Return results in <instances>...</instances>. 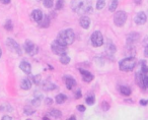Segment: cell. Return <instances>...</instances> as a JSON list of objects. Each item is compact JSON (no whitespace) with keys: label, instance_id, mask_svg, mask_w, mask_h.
<instances>
[{"label":"cell","instance_id":"1","mask_svg":"<svg viewBox=\"0 0 148 120\" xmlns=\"http://www.w3.org/2000/svg\"><path fill=\"white\" fill-rule=\"evenodd\" d=\"M71 9L77 14L84 15L92 12V2L91 0H72Z\"/></svg>","mask_w":148,"mask_h":120},{"label":"cell","instance_id":"2","mask_svg":"<svg viewBox=\"0 0 148 120\" xmlns=\"http://www.w3.org/2000/svg\"><path fill=\"white\" fill-rule=\"evenodd\" d=\"M56 40L64 46L71 45V44H73L74 40H75V34H74L73 30L71 29L63 30V31H61L58 34Z\"/></svg>","mask_w":148,"mask_h":120},{"label":"cell","instance_id":"3","mask_svg":"<svg viewBox=\"0 0 148 120\" xmlns=\"http://www.w3.org/2000/svg\"><path fill=\"white\" fill-rule=\"evenodd\" d=\"M136 58L134 56H129L124 59H122L119 62V68L121 71L124 72H130L132 71L136 66Z\"/></svg>","mask_w":148,"mask_h":120},{"label":"cell","instance_id":"4","mask_svg":"<svg viewBox=\"0 0 148 120\" xmlns=\"http://www.w3.org/2000/svg\"><path fill=\"white\" fill-rule=\"evenodd\" d=\"M127 19H128V14L124 10L116 11V13L114 14V23H115V26H117L119 28L124 27Z\"/></svg>","mask_w":148,"mask_h":120},{"label":"cell","instance_id":"5","mask_svg":"<svg viewBox=\"0 0 148 120\" xmlns=\"http://www.w3.org/2000/svg\"><path fill=\"white\" fill-rule=\"evenodd\" d=\"M90 42L93 47H101L103 45V36L99 31H95L90 36Z\"/></svg>","mask_w":148,"mask_h":120},{"label":"cell","instance_id":"6","mask_svg":"<svg viewBox=\"0 0 148 120\" xmlns=\"http://www.w3.org/2000/svg\"><path fill=\"white\" fill-rule=\"evenodd\" d=\"M51 50L55 55H59V56L64 55V54L67 53V47L62 45V44H60L57 40H55V41L51 44Z\"/></svg>","mask_w":148,"mask_h":120},{"label":"cell","instance_id":"7","mask_svg":"<svg viewBox=\"0 0 148 120\" xmlns=\"http://www.w3.org/2000/svg\"><path fill=\"white\" fill-rule=\"evenodd\" d=\"M5 43H6L7 48H8L10 51H12L13 53L17 54V55H19V56L23 54V51H21V46H19L18 43H17V42H15L13 39L8 38V39H6V42H5Z\"/></svg>","mask_w":148,"mask_h":120},{"label":"cell","instance_id":"8","mask_svg":"<svg viewBox=\"0 0 148 120\" xmlns=\"http://www.w3.org/2000/svg\"><path fill=\"white\" fill-rule=\"evenodd\" d=\"M23 48H25V51L27 52L29 55H36V54L39 52V47L36 45L34 42L27 40L23 44Z\"/></svg>","mask_w":148,"mask_h":120},{"label":"cell","instance_id":"9","mask_svg":"<svg viewBox=\"0 0 148 120\" xmlns=\"http://www.w3.org/2000/svg\"><path fill=\"white\" fill-rule=\"evenodd\" d=\"M147 19H148L147 15H146V13L143 12V11H139V12L135 15V17H134V21H135V23L138 26L145 25Z\"/></svg>","mask_w":148,"mask_h":120},{"label":"cell","instance_id":"10","mask_svg":"<svg viewBox=\"0 0 148 120\" xmlns=\"http://www.w3.org/2000/svg\"><path fill=\"white\" fill-rule=\"evenodd\" d=\"M140 39V34L137 33V32H131L130 34L127 35V38H126V42H127L128 45H133L136 42H138Z\"/></svg>","mask_w":148,"mask_h":120},{"label":"cell","instance_id":"11","mask_svg":"<svg viewBox=\"0 0 148 120\" xmlns=\"http://www.w3.org/2000/svg\"><path fill=\"white\" fill-rule=\"evenodd\" d=\"M79 72H80L81 77H82L83 81H85V83H90V81H92L93 79H95L92 73H91L90 71L86 70V69L79 68Z\"/></svg>","mask_w":148,"mask_h":120},{"label":"cell","instance_id":"12","mask_svg":"<svg viewBox=\"0 0 148 120\" xmlns=\"http://www.w3.org/2000/svg\"><path fill=\"white\" fill-rule=\"evenodd\" d=\"M64 81H65L66 88H67L68 90H72L74 87H76V81L72 77H70V75H66Z\"/></svg>","mask_w":148,"mask_h":120},{"label":"cell","instance_id":"13","mask_svg":"<svg viewBox=\"0 0 148 120\" xmlns=\"http://www.w3.org/2000/svg\"><path fill=\"white\" fill-rule=\"evenodd\" d=\"M79 25L84 30L89 29V27H90V19H89V17H86V15H82L80 17V19H79Z\"/></svg>","mask_w":148,"mask_h":120},{"label":"cell","instance_id":"14","mask_svg":"<svg viewBox=\"0 0 148 120\" xmlns=\"http://www.w3.org/2000/svg\"><path fill=\"white\" fill-rule=\"evenodd\" d=\"M43 94L39 93V92H36L35 94V97H34V99L32 100V105L34 106V107H38V106L41 105L42 103V100H43Z\"/></svg>","mask_w":148,"mask_h":120},{"label":"cell","instance_id":"15","mask_svg":"<svg viewBox=\"0 0 148 120\" xmlns=\"http://www.w3.org/2000/svg\"><path fill=\"white\" fill-rule=\"evenodd\" d=\"M116 51H117V48H116V46L113 44V42L111 41H108L107 45H106V52H107L108 55H114V54L116 53Z\"/></svg>","mask_w":148,"mask_h":120},{"label":"cell","instance_id":"16","mask_svg":"<svg viewBox=\"0 0 148 120\" xmlns=\"http://www.w3.org/2000/svg\"><path fill=\"white\" fill-rule=\"evenodd\" d=\"M42 88H43L44 91L49 92V91H54V90H56V89H57V86H56L55 83H51V81H46L45 83H43V85H42Z\"/></svg>","mask_w":148,"mask_h":120},{"label":"cell","instance_id":"17","mask_svg":"<svg viewBox=\"0 0 148 120\" xmlns=\"http://www.w3.org/2000/svg\"><path fill=\"white\" fill-rule=\"evenodd\" d=\"M19 68H21L25 73L29 74V73H31V71H32V65L29 64V62H27V61H21V64H19Z\"/></svg>","mask_w":148,"mask_h":120},{"label":"cell","instance_id":"18","mask_svg":"<svg viewBox=\"0 0 148 120\" xmlns=\"http://www.w3.org/2000/svg\"><path fill=\"white\" fill-rule=\"evenodd\" d=\"M43 17H44L43 12H42V10H40V9H35V10L32 12V17H33L34 21H37V23H39L40 21H42Z\"/></svg>","mask_w":148,"mask_h":120},{"label":"cell","instance_id":"19","mask_svg":"<svg viewBox=\"0 0 148 120\" xmlns=\"http://www.w3.org/2000/svg\"><path fill=\"white\" fill-rule=\"evenodd\" d=\"M32 85H33V83L31 81V79H29V77H25V79H23V81H21V88L23 90H25V91H27V90H29L32 88Z\"/></svg>","mask_w":148,"mask_h":120},{"label":"cell","instance_id":"20","mask_svg":"<svg viewBox=\"0 0 148 120\" xmlns=\"http://www.w3.org/2000/svg\"><path fill=\"white\" fill-rule=\"evenodd\" d=\"M119 90H120V93H121V95L125 96V97H129V96H131V94H132L131 88L127 87V86H120Z\"/></svg>","mask_w":148,"mask_h":120},{"label":"cell","instance_id":"21","mask_svg":"<svg viewBox=\"0 0 148 120\" xmlns=\"http://www.w3.org/2000/svg\"><path fill=\"white\" fill-rule=\"evenodd\" d=\"M50 19L48 15H45V17H43V19H42V21H39V26L41 28H44V29H47V28H49L50 26Z\"/></svg>","mask_w":148,"mask_h":120},{"label":"cell","instance_id":"22","mask_svg":"<svg viewBox=\"0 0 148 120\" xmlns=\"http://www.w3.org/2000/svg\"><path fill=\"white\" fill-rule=\"evenodd\" d=\"M136 83H137V85L140 87V89L142 90H145V88H144L143 86V83H142V79H143V73L141 72V71H138L137 73H136Z\"/></svg>","mask_w":148,"mask_h":120},{"label":"cell","instance_id":"23","mask_svg":"<svg viewBox=\"0 0 148 120\" xmlns=\"http://www.w3.org/2000/svg\"><path fill=\"white\" fill-rule=\"evenodd\" d=\"M49 115L51 116L52 118H54V119H60V118L62 117V112L58 109H53L50 111Z\"/></svg>","mask_w":148,"mask_h":120},{"label":"cell","instance_id":"24","mask_svg":"<svg viewBox=\"0 0 148 120\" xmlns=\"http://www.w3.org/2000/svg\"><path fill=\"white\" fill-rule=\"evenodd\" d=\"M118 5H119V1H118V0H112L109 4V11L115 12V11L117 10Z\"/></svg>","mask_w":148,"mask_h":120},{"label":"cell","instance_id":"25","mask_svg":"<svg viewBox=\"0 0 148 120\" xmlns=\"http://www.w3.org/2000/svg\"><path fill=\"white\" fill-rule=\"evenodd\" d=\"M55 100H56V103L57 104H63L64 102L67 100V96L64 95V94H58V95L56 96Z\"/></svg>","mask_w":148,"mask_h":120},{"label":"cell","instance_id":"26","mask_svg":"<svg viewBox=\"0 0 148 120\" xmlns=\"http://www.w3.org/2000/svg\"><path fill=\"white\" fill-rule=\"evenodd\" d=\"M70 61H71V58H70L69 56L66 55V54L60 56V63H61V64L67 65V64H69V63H70Z\"/></svg>","mask_w":148,"mask_h":120},{"label":"cell","instance_id":"27","mask_svg":"<svg viewBox=\"0 0 148 120\" xmlns=\"http://www.w3.org/2000/svg\"><path fill=\"white\" fill-rule=\"evenodd\" d=\"M85 103H86L87 105H89V106L95 105V97L93 95L87 96V97L85 98Z\"/></svg>","mask_w":148,"mask_h":120},{"label":"cell","instance_id":"28","mask_svg":"<svg viewBox=\"0 0 148 120\" xmlns=\"http://www.w3.org/2000/svg\"><path fill=\"white\" fill-rule=\"evenodd\" d=\"M23 112H25V115H27V116H31V115H33L34 113L36 112V110L34 109L33 107H31V106H25V109H23Z\"/></svg>","mask_w":148,"mask_h":120},{"label":"cell","instance_id":"29","mask_svg":"<svg viewBox=\"0 0 148 120\" xmlns=\"http://www.w3.org/2000/svg\"><path fill=\"white\" fill-rule=\"evenodd\" d=\"M105 6H106V0H97V5H95L97 10H101V9L105 8Z\"/></svg>","mask_w":148,"mask_h":120},{"label":"cell","instance_id":"30","mask_svg":"<svg viewBox=\"0 0 148 120\" xmlns=\"http://www.w3.org/2000/svg\"><path fill=\"white\" fill-rule=\"evenodd\" d=\"M4 29L6 30V31H9V32L12 31V30H13V25H12V21H11V19H7V21H5Z\"/></svg>","mask_w":148,"mask_h":120},{"label":"cell","instance_id":"31","mask_svg":"<svg viewBox=\"0 0 148 120\" xmlns=\"http://www.w3.org/2000/svg\"><path fill=\"white\" fill-rule=\"evenodd\" d=\"M31 79H32V81H33V83H36V85H40V83H42V77L40 74L32 75Z\"/></svg>","mask_w":148,"mask_h":120},{"label":"cell","instance_id":"32","mask_svg":"<svg viewBox=\"0 0 148 120\" xmlns=\"http://www.w3.org/2000/svg\"><path fill=\"white\" fill-rule=\"evenodd\" d=\"M141 71L143 74H147L148 73V66H147V64H146V62L145 61H141Z\"/></svg>","mask_w":148,"mask_h":120},{"label":"cell","instance_id":"33","mask_svg":"<svg viewBox=\"0 0 148 120\" xmlns=\"http://www.w3.org/2000/svg\"><path fill=\"white\" fill-rule=\"evenodd\" d=\"M12 107L8 104H3V105L0 106V111H7V112H10L12 111Z\"/></svg>","mask_w":148,"mask_h":120},{"label":"cell","instance_id":"34","mask_svg":"<svg viewBox=\"0 0 148 120\" xmlns=\"http://www.w3.org/2000/svg\"><path fill=\"white\" fill-rule=\"evenodd\" d=\"M54 5V0H44V6L46 8H52Z\"/></svg>","mask_w":148,"mask_h":120},{"label":"cell","instance_id":"35","mask_svg":"<svg viewBox=\"0 0 148 120\" xmlns=\"http://www.w3.org/2000/svg\"><path fill=\"white\" fill-rule=\"evenodd\" d=\"M64 7V0H57L56 2V9L57 10H61Z\"/></svg>","mask_w":148,"mask_h":120},{"label":"cell","instance_id":"36","mask_svg":"<svg viewBox=\"0 0 148 120\" xmlns=\"http://www.w3.org/2000/svg\"><path fill=\"white\" fill-rule=\"evenodd\" d=\"M142 83L145 89H148V74H143V79H142Z\"/></svg>","mask_w":148,"mask_h":120},{"label":"cell","instance_id":"37","mask_svg":"<svg viewBox=\"0 0 148 120\" xmlns=\"http://www.w3.org/2000/svg\"><path fill=\"white\" fill-rule=\"evenodd\" d=\"M101 109L103 110V111H108V110L110 109V104L108 103V102H103V103H101Z\"/></svg>","mask_w":148,"mask_h":120},{"label":"cell","instance_id":"38","mask_svg":"<svg viewBox=\"0 0 148 120\" xmlns=\"http://www.w3.org/2000/svg\"><path fill=\"white\" fill-rule=\"evenodd\" d=\"M45 104L47 106H51L53 104V99L52 98H46L45 99Z\"/></svg>","mask_w":148,"mask_h":120},{"label":"cell","instance_id":"39","mask_svg":"<svg viewBox=\"0 0 148 120\" xmlns=\"http://www.w3.org/2000/svg\"><path fill=\"white\" fill-rule=\"evenodd\" d=\"M81 97H82V93H81L80 90L75 92V99H80Z\"/></svg>","mask_w":148,"mask_h":120},{"label":"cell","instance_id":"40","mask_svg":"<svg viewBox=\"0 0 148 120\" xmlns=\"http://www.w3.org/2000/svg\"><path fill=\"white\" fill-rule=\"evenodd\" d=\"M140 105L141 106H147L148 105V99H142L140 100Z\"/></svg>","mask_w":148,"mask_h":120},{"label":"cell","instance_id":"41","mask_svg":"<svg viewBox=\"0 0 148 120\" xmlns=\"http://www.w3.org/2000/svg\"><path fill=\"white\" fill-rule=\"evenodd\" d=\"M76 109L78 110L79 112H84L86 108H85V106H83V105H78V106L76 107Z\"/></svg>","mask_w":148,"mask_h":120},{"label":"cell","instance_id":"42","mask_svg":"<svg viewBox=\"0 0 148 120\" xmlns=\"http://www.w3.org/2000/svg\"><path fill=\"white\" fill-rule=\"evenodd\" d=\"M144 56L148 58V45L145 46V49H144Z\"/></svg>","mask_w":148,"mask_h":120},{"label":"cell","instance_id":"43","mask_svg":"<svg viewBox=\"0 0 148 120\" xmlns=\"http://www.w3.org/2000/svg\"><path fill=\"white\" fill-rule=\"evenodd\" d=\"M13 118L12 117H10V116H8V115H5V116H3L2 117V120H12Z\"/></svg>","mask_w":148,"mask_h":120},{"label":"cell","instance_id":"44","mask_svg":"<svg viewBox=\"0 0 148 120\" xmlns=\"http://www.w3.org/2000/svg\"><path fill=\"white\" fill-rule=\"evenodd\" d=\"M0 1H1V3H3V4H9V3H10V1L11 0H0Z\"/></svg>","mask_w":148,"mask_h":120},{"label":"cell","instance_id":"45","mask_svg":"<svg viewBox=\"0 0 148 120\" xmlns=\"http://www.w3.org/2000/svg\"><path fill=\"white\" fill-rule=\"evenodd\" d=\"M133 1H134V3H135V4H137V5L141 4V2H142V0H133Z\"/></svg>","mask_w":148,"mask_h":120},{"label":"cell","instance_id":"46","mask_svg":"<svg viewBox=\"0 0 148 120\" xmlns=\"http://www.w3.org/2000/svg\"><path fill=\"white\" fill-rule=\"evenodd\" d=\"M75 119H76V117H75V116H74V115H72L71 117L69 118V120H75Z\"/></svg>","mask_w":148,"mask_h":120},{"label":"cell","instance_id":"47","mask_svg":"<svg viewBox=\"0 0 148 120\" xmlns=\"http://www.w3.org/2000/svg\"><path fill=\"white\" fill-rule=\"evenodd\" d=\"M43 119H44V120H49V119H50V118H49V117H48V116H45V117H44V118H43Z\"/></svg>","mask_w":148,"mask_h":120},{"label":"cell","instance_id":"48","mask_svg":"<svg viewBox=\"0 0 148 120\" xmlns=\"http://www.w3.org/2000/svg\"><path fill=\"white\" fill-rule=\"evenodd\" d=\"M1 55H2V51H1V48H0V58H1Z\"/></svg>","mask_w":148,"mask_h":120},{"label":"cell","instance_id":"49","mask_svg":"<svg viewBox=\"0 0 148 120\" xmlns=\"http://www.w3.org/2000/svg\"><path fill=\"white\" fill-rule=\"evenodd\" d=\"M37 1H42V0H37Z\"/></svg>","mask_w":148,"mask_h":120},{"label":"cell","instance_id":"50","mask_svg":"<svg viewBox=\"0 0 148 120\" xmlns=\"http://www.w3.org/2000/svg\"><path fill=\"white\" fill-rule=\"evenodd\" d=\"M147 19H148V17H147Z\"/></svg>","mask_w":148,"mask_h":120}]
</instances>
